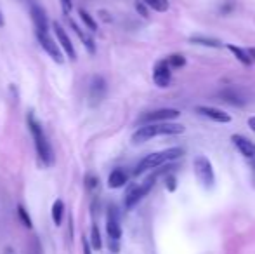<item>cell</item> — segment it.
<instances>
[{
    "mask_svg": "<svg viewBox=\"0 0 255 254\" xmlns=\"http://www.w3.org/2000/svg\"><path fill=\"white\" fill-rule=\"evenodd\" d=\"M184 126L182 124H172V122H156V124H144L139 127L137 131L132 134V143L134 145H141L154 136H172V134H182Z\"/></svg>",
    "mask_w": 255,
    "mask_h": 254,
    "instance_id": "obj_2",
    "label": "cell"
},
{
    "mask_svg": "<svg viewBox=\"0 0 255 254\" xmlns=\"http://www.w3.org/2000/svg\"><path fill=\"white\" fill-rule=\"evenodd\" d=\"M146 7H151L156 12H165L168 10V0H142Z\"/></svg>",
    "mask_w": 255,
    "mask_h": 254,
    "instance_id": "obj_22",
    "label": "cell"
},
{
    "mask_svg": "<svg viewBox=\"0 0 255 254\" xmlns=\"http://www.w3.org/2000/svg\"><path fill=\"white\" fill-rule=\"evenodd\" d=\"M193 167H195V174H196V178H198L200 183H202V187L210 190L215 183V174H214V169H212L210 160H208L207 157L200 155L195 159Z\"/></svg>",
    "mask_w": 255,
    "mask_h": 254,
    "instance_id": "obj_4",
    "label": "cell"
},
{
    "mask_svg": "<svg viewBox=\"0 0 255 254\" xmlns=\"http://www.w3.org/2000/svg\"><path fill=\"white\" fill-rule=\"evenodd\" d=\"M17 218L21 220L23 227H26V228H31V227H33V221H31L30 214H28V211L24 209L23 206H17Z\"/></svg>",
    "mask_w": 255,
    "mask_h": 254,
    "instance_id": "obj_24",
    "label": "cell"
},
{
    "mask_svg": "<svg viewBox=\"0 0 255 254\" xmlns=\"http://www.w3.org/2000/svg\"><path fill=\"white\" fill-rule=\"evenodd\" d=\"M181 117V112L174 108H161V110H154V112L146 113L141 119L142 124H156V122H167V120L177 119Z\"/></svg>",
    "mask_w": 255,
    "mask_h": 254,
    "instance_id": "obj_8",
    "label": "cell"
},
{
    "mask_svg": "<svg viewBox=\"0 0 255 254\" xmlns=\"http://www.w3.org/2000/svg\"><path fill=\"white\" fill-rule=\"evenodd\" d=\"M189 42L191 44H196V45H205V47H221V42L217 40V38H210V37H200V35H196V37H191L189 38Z\"/></svg>",
    "mask_w": 255,
    "mask_h": 254,
    "instance_id": "obj_20",
    "label": "cell"
},
{
    "mask_svg": "<svg viewBox=\"0 0 255 254\" xmlns=\"http://www.w3.org/2000/svg\"><path fill=\"white\" fill-rule=\"evenodd\" d=\"M28 254H42V246L37 237L31 239L30 246H28Z\"/></svg>",
    "mask_w": 255,
    "mask_h": 254,
    "instance_id": "obj_26",
    "label": "cell"
},
{
    "mask_svg": "<svg viewBox=\"0 0 255 254\" xmlns=\"http://www.w3.org/2000/svg\"><path fill=\"white\" fill-rule=\"evenodd\" d=\"M108 92V84L101 75H96L92 77L91 85H89V105L91 106H98L99 103L106 98Z\"/></svg>",
    "mask_w": 255,
    "mask_h": 254,
    "instance_id": "obj_5",
    "label": "cell"
},
{
    "mask_svg": "<svg viewBox=\"0 0 255 254\" xmlns=\"http://www.w3.org/2000/svg\"><path fill=\"white\" fill-rule=\"evenodd\" d=\"M231 141L235 143V146L238 148V152L242 153V155L249 157V159H252L255 155V145L249 138H245V136H242V134H233Z\"/></svg>",
    "mask_w": 255,
    "mask_h": 254,
    "instance_id": "obj_14",
    "label": "cell"
},
{
    "mask_svg": "<svg viewBox=\"0 0 255 254\" xmlns=\"http://www.w3.org/2000/svg\"><path fill=\"white\" fill-rule=\"evenodd\" d=\"M249 127L255 132V117H250L249 119Z\"/></svg>",
    "mask_w": 255,
    "mask_h": 254,
    "instance_id": "obj_31",
    "label": "cell"
},
{
    "mask_svg": "<svg viewBox=\"0 0 255 254\" xmlns=\"http://www.w3.org/2000/svg\"><path fill=\"white\" fill-rule=\"evenodd\" d=\"M91 248L94 251H99L103 248V241H101V232H99L98 225H92V230H91Z\"/></svg>",
    "mask_w": 255,
    "mask_h": 254,
    "instance_id": "obj_21",
    "label": "cell"
},
{
    "mask_svg": "<svg viewBox=\"0 0 255 254\" xmlns=\"http://www.w3.org/2000/svg\"><path fill=\"white\" fill-rule=\"evenodd\" d=\"M3 254H16V253H14V249H12V248H5V251H3Z\"/></svg>",
    "mask_w": 255,
    "mask_h": 254,
    "instance_id": "obj_33",
    "label": "cell"
},
{
    "mask_svg": "<svg viewBox=\"0 0 255 254\" xmlns=\"http://www.w3.org/2000/svg\"><path fill=\"white\" fill-rule=\"evenodd\" d=\"M175 188H177V180H175L174 176H168L167 178V190L175 192Z\"/></svg>",
    "mask_w": 255,
    "mask_h": 254,
    "instance_id": "obj_28",
    "label": "cell"
},
{
    "mask_svg": "<svg viewBox=\"0 0 255 254\" xmlns=\"http://www.w3.org/2000/svg\"><path fill=\"white\" fill-rule=\"evenodd\" d=\"M3 24H5V21H3V16H2V10H0V28L3 26Z\"/></svg>",
    "mask_w": 255,
    "mask_h": 254,
    "instance_id": "obj_34",
    "label": "cell"
},
{
    "mask_svg": "<svg viewBox=\"0 0 255 254\" xmlns=\"http://www.w3.org/2000/svg\"><path fill=\"white\" fill-rule=\"evenodd\" d=\"M63 214H64V202L61 199L54 200L52 211H51V216H52L54 225H57V227H59V225L63 223Z\"/></svg>",
    "mask_w": 255,
    "mask_h": 254,
    "instance_id": "obj_17",
    "label": "cell"
},
{
    "mask_svg": "<svg viewBox=\"0 0 255 254\" xmlns=\"http://www.w3.org/2000/svg\"><path fill=\"white\" fill-rule=\"evenodd\" d=\"M82 246H84V254H92L91 253V244H89V241H85V239H84Z\"/></svg>",
    "mask_w": 255,
    "mask_h": 254,
    "instance_id": "obj_30",
    "label": "cell"
},
{
    "mask_svg": "<svg viewBox=\"0 0 255 254\" xmlns=\"http://www.w3.org/2000/svg\"><path fill=\"white\" fill-rule=\"evenodd\" d=\"M37 38H38V42H40L42 49H44V51L52 58V61L59 63V64L64 61L63 52H61V49H59V44H57L54 38H51V35H49L47 31H44V33H37Z\"/></svg>",
    "mask_w": 255,
    "mask_h": 254,
    "instance_id": "obj_7",
    "label": "cell"
},
{
    "mask_svg": "<svg viewBox=\"0 0 255 254\" xmlns=\"http://www.w3.org/2000/svg\"><path fill=\"white\" fill-rule=\"evenodd\" d=\"M167 63L170 68H182L186 64V58L182 54H172L170 58L167 59Z\"/></svg>",
    "mask_w": 255,
    "mask_h": 254,
    "instance_id": "obj_25",
    "label": "cell"
},
{
    "mask_svg": "<svg viewBox=\"0 0 255 254\" xmlns=\"http://www.w3.org/2000/svg\"><path fill=\"white\" fill-rule=\"evenodd\" d=\"M156 180V174H153L149 180H146L144 183L141 185V187H134L130 192L127 193V197H125V207L127 209H132V207L135 206V204L139 202V200L142 199V197H146L149 193V190H151L153 187V181Z\"/></svg>",
    "mask_w": 255,
    "mask_h": 254,
    "instance_id": "obj_6",
    "label": "cell"
},
{
    "mask_svg": "<svg viewBox=\"0 0 255 254\" xmlns=\"http://www.w3.org/2000/svg\"><path fill=\"white\" fill-rule=\"evenodd\" d=\"M70 24H71V28H73V31H75V33L78 35V38H80V40L84 42V45H85V47L89 49V52H92V54H94V52H96L94 40H92V38L89 37L87 33H84V31H82V28L78 26V24L75 23V21H71V19H70Z\"/></svg>",
    "mask_w": 255,
    "mask_h": 254,
    "instance_id": "obj_16",
    "label": "cell"
},
{
    "mask_svg": "<svg viewBox=\"0 0 255 254\" xmlns=\"http://www.w3.org/2000/svg\"><path fill=\"white\" fill-rule=\"evenodd\" d=\"M153 80L158 87H168L172 80V71H170V66H168L167 59L165 61H158L156 66L153 70Z\"/></svg>",
    "mask_w": 255,
    "mask_h": 254,
    "instance_id": "obj_11",
    "label": "cell"
},
{
    "mask_svg": "<svg viewBox=\"0 0 255 254\" xmlns=\"http://www.w3.org/2000/svg\"><path fill=\"white\" fill-rule=\"evenodd\" d=\"M226 47H228L229 52H233V54H235V58L238 59L242 64H245V66H250V64H252V58L247 54V51H243V49L236 47V45H231V44H228Z\"/></svg>",
    "mask_w": 255,
    "mask_h": 254,
    "instance_id": "obj_18",
    "label": "cell"
},
{
    "mask_svg": "<svg viewBox=\"0 0 255 254\" xmlns=\"http://www.w3.org/2000/svg\"><path fill=\"white\" fill-rule=\"evenodd\" d=\"M52 28H54V31H56V35H57V44H59L61 47H63V51L66 52L68 58H70L71 61H77V51H75L73 44H71L70 37L66 35L64 28L61 26L59 23H54V24H52Z\"/></svg>",
    "mask_w": 255,
    "mask_h": 254,
    "instance_id": "obj_10",
    "label": "cell"
},
{
    "mask_svg": "<svg viewBox=\"0 0 255 254\" xmlns=\"http://www.w3.org/2000/svg\"><path fill=\"white\" fill-rule=\"evenodd\" d=\"M247 54H249L252 59H255V47H250L249 51H247Z\"/></svg>",
    "mask_w": 255,
    "mask_h": 254,
    "instance_id": "obj_32",
    "label": "cell"
},
{
    "mask_svg": "<svg viewBox=\"0 0 255 254\" xmlns=\"http://www.w3.org/2000/svg\"><path fill=\"white\" fill-rule=\"evenodd\" d=\"M106 232H108V237H110V241L118 242L122 239V227H120V218H118L117 207H111L110 213H108Z\"/></svg>",
    "mask_w": 255,
    "mask_h": 254,
    "instance_id": "obj_9",
    "label": "cell"
},
{
    "mask_svg": "<svg viewBox=\"0 0 255 254\" xmlns=\"http://www.w3.org/2000/svg\"><path fill=\"white\" fill-rule=\"evenodd\" d=\"M78 14H80V19H82V23L85 24V26L89 28L91 31H98V23L94 21V17L91 16V14L87 12V10H84V9H80L78 10Z\"/></svg>",
    "mask_w": 255,
    "mask_h": 254,
    "instance_id": "obj_23",
    "label": "cell"
},
{
    "mask_svg": "<svg viewBox=\"0 0 255 254\" xmlns=\"http://www.w3.org/2000/svg\"><path fill=\"white\" fill-rule=\"evenodd\" d=\"M127 180H128V176L124 169H115L113 173L110 174V178H108V187L110 188H122L125 183H127Z\"/></svg>",
    "mask_w": 255,
    "mask_h": 254,
    "instance_id": "obj_15",
    "label": "cell"
},
{
    "mask_svg": "<svg viewBox=\"0 0 255 254\" xmlns=\"http://www.w3.org/2000/svg\"><path fill=\"white\" fill-rule=\"evenodd\" d=\"M182 153H184V150L179 148V146H175V148H167V150H163V152L151 153V155H148L146 159H142L141 162H139V166L135 167L134 174L139 176V174L146 173V171H149V169H156V167L163 166V164L170 162V160L179 159Z\"/></svg>",
    "mask_w": 255,
    "mask_h": 254,
    "instance_id": "obj_3",
    "label": "cell"
},
{
    "mask_svg": "<svg viewBox=\"0 0 255 254\" xmlns=\"http://www.w3.org/2000/svg\"><path fill=\"white\" fill-rule=\"evenodd\" d=\"M61 5H63L64 14H70L71 9H73V2H71V0H61Z\"/></svg>",
    "mask_w": 255,
    "mask_h": 254,
    "instance_id": "obj_29",
    "label": "cell"
},
{
    "mask_svg": "<svg viewBox=\"0 0 255 254\" xmlns=\"http://www.w3.org/2000/svg\"><path fill=\"white\" fill-rule=\"evenodd\" d=\"M135 10H137V12L141 14L142 17H148V16H149V12H148V7H146L142 2H137V3H135Z\"/></svg>",
    "mask_w": 255,
    "mask_h": 254,
    "instance_id": "obj_27",
    "label": "cell"
},
{
    "mask_svg": "<svg viewBox=\"0 0 255 254\" xmlns=\"http://www.w3.org/2000/svg\"><path fill=\"white\" fill-rule=\"evenodd\" d=\"M221 98L224 99V101L233 103V105H236V106H242L243 103H245V99H243L236 91H233V89H226V91H222Z\"/></svg>",
    "mask_w": 255,
    "mask_h": 254,
    "instance_id": "obj_19",
    "label": "cell"
},
{
    "mask_svg": "<svg viewBox=\"0 0 255 254\" xmlns=\"http://www.w3.org/2000/svg\"><path fill=\"white\" fill-rule=\"evenodd\" d=\"M196 112H198L200 115L215 120V122H221V124L231 122V115H229V113H226L224 110L214 108V106H196Z\"/></svg>",
    "mask_w": 255,
    "mask_h": 254,
    "instance_id": "obj_13",
    "label": "cell"
},
{
    "mask_svg": "<svg viewBox=\"0 0 255 254\" xmlns=\"http://www.w3.org/2000/svg\"><path fill=\"white\" fill-rule=\"evenodd\" d=\"M30 16H31V21H33V24H35V30H37V33H44V31H47L49 19H47V14H45V10L42 9L40 5L33 3V5H31V9H30Z\"/></svg>",
    "mask_w": 255,
    "mask_h": 254,
    "instance_id": "obj_12",
    "label": "cell"
},
{
    "mask_svg": "<svg viewBox=\"0 0 255 254\" xmlns=\"http://www.w3.org/2000/svg\"><path fill=\"white\" fill-rule=\"evenodd\" d=\"M26 122H28V129H30L31 136H33V141H35V148H37V155L38 160L44 164L45 167L52 166L54 162V153L51 148V143L47 141V136L44 132V127L40 126L37 119H35L33 113H28L26 117Z\"/></svg>",
    "mask_w": 255,
    "mask_h": 254,
    "instance_id": "obj_1",
    "label": "cell"
}]
</instances>
